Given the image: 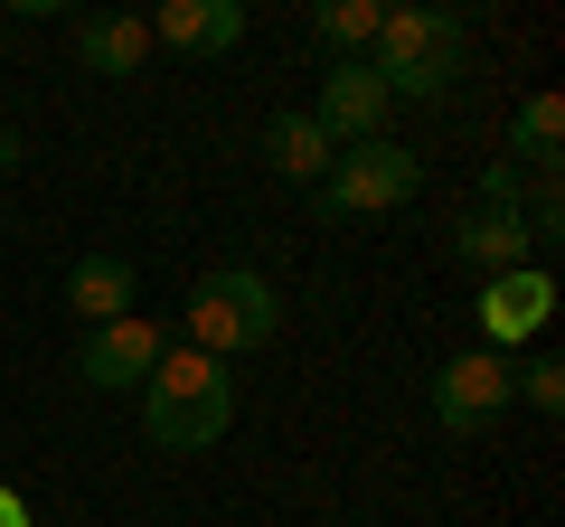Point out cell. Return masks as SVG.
Instances as JSON below:
<instances>
[{
  "label": "cell",
  "instance_id": "cell-16",
  "mask_svg": "<svg viewBox=\"0 0 565 527\" xmlns=\"http://www.w3.org/2000/svg\"><path fill=\"white\" fill-rule=\"evenodd\" d=\"M509 396H527L537 415H565V358H509Z\"/></svg>",
  "mask_w": 565,
  "mask_h": 527
},
{
  "label": "cell",
  "instance_id": "cell-3",
  "mask_svg": "<svg viewBox=\"0 0 565 527\" xmlns=\"http://www.w3.org/2000/svg\"><path fill=\"white\" fill-rule=\"evenodd\" d=\"M282 330V292L264 283L255 264H217V273H199V292H189V340H199V358H245V348H264Z\"/></svg>",
  "mask_w": 565,
  "mask_h": 527
},
{
  "label": "cell",
  "instance_id": "cell-4",
  "mask_svg": "<svg viewBox=\"0 0 565 527\" xmlns=\"http://www.w3.org/2000/svg\"><path fill=\"white\" fill-rule=\"evenodd\" d=\"M415 189H424V161L405 142H359V151L330 161V180L311 189V198H321V217H386V207H405Z\"/></svg>",
  "mask_w": 565,
  "mask_h": 527
},
{
  "label": "cell",
  "instance_id": "cell-14",
  "mask_svg": "<svg viewBox=\"0 0 565 527\" xmlns=\"http://www.w3.org/2000/svg\"><path fill=\"white\" fill-rule=\"evenodd\" d=\"M509 151H519L527 170H556L565 161V104L556 95H527L519 114H509ZM519 161H509V170H519Z\"/></svg>",
  "mask_w": 565,
  "mask_h": 527
},
{
  "label": "cell",
  "instance_id": "cell-8",
  "mask_svg": "<svg viewBox=\"0 0 565 527\" xmlns=\"http://www.w3.org/2000/svg\"><path fill=\"white\" fill-rule=\"evenodd\" d=\"M161 358H170V348H161V330H151V321L132 311V321H104V330H85V348H76V377H85V386H104V396H122V386H132V377H151Z\"/></svg>",
  "mask_w": 565,
  "mask_h": 527
},
{
  "label": "cell",
  "instance_id": "cell-11",
  "mask_svg": "<svg viewBox=\"0 0 565 527\" xmlns=\"http://www.w3.org/2000/svg\"><path fill=\"white\" fill-rule=\"evenodd\" d=\"M452 245H462V264H481V283H490V273H519V264H527V217L481 198L462 226H452Z\"/></svg>",
  "mask_w": 565,
  "mask_h": 527
},
{
  "label": "cell",
  "instance_id": "cell-1",
  "mask_svg": "<svg viewBox=\"0 0 565 527\" xmlns=\"http://www.w3.org/2000/svg\"><path fill=\"white\" fill-rule=\"evenodd\" d=\"M226 424H236V377L217 358L180 348V358H161L141 377V433L161 452H207V443H226Z\"/></svg>",
  "mask_w": 565,
  "mask_h": 527
},
{
  "label": "cell",
  "instance_id": "cell-7",
  "mask_svg": "<svg viewBox=\"0 0 565 527\" xmlns=\"http://www.w3.org/2000/svg\"><path fill=\"white\" fill-rule=\"evenodd\" d=\"M546 311H556V273H546V264H519V273H490L481 283V340L500 348H527L546 330Z\"/></svg>",
  "mask_w": 565,
  "mask_h": 527
},
{
  "label": "cell",
  "instance_id": "cell-12",
  "mask_svg": "<svg viewBox=\"0 0 565 527\" xmlns=\"http://www.w3.org/2000/svg\"><path fill=\"white\" fill-rule=\"evenodd\" d=\"M76 57L95 66V76H141V57H151V20H132V10H95V20H76Z\"/></svg>",
  "mask_w": 565,
  "mask_h": 527
},
{
  "label": "cell",
  "instance_id": "cell-5",
  "mask_svg": "<svg viewBox=\"0 0 565 527\" xmlns=\"http://www.w3.org/2000/svg\"><path fill=\"white\" fill-rule=\"evenodd\" d=\"M490 415H509V358H500V348H462V358L434 367V424H444V433L471 443Z\"/></svg>",
  "mask_w": 565,
  "mask_h": 527
},
{
  "label": "cell",
  "instance_id": "cell-13",
  "mask_svg": "<svg viewBox=\"0 0 565 527\" xmlns=\"http://www.w3.org/2000/svg\"><path fill=\"white\" fill-rule=\"evenodd\" d=\"M264 161H274L282 180H311V189H321L340 151H330V132L311 114H274V122H264Z\"/></svg>",
  "mask_w": 565,
  "mask_h": 527
},
{
  "label": "cell",
  "instance_id": "cell-15",
  "mask_svg": "<svg viewBox=\"0 0 565 527\" xmlns=\"http://www.w3.org/2000/svg\"><path fill=\"white\" fill-rule=\"evenodd\" d=\"M311 29H321L340 57H367L377 29H386V0H321V20H311Z\"/></svg>",
  "mask_w": 565,
  "mask_h": 527
},
{
  "label": "cell",
  "instance_id": "cell-17",
  "mask_svg": "<svg viewBox=\"0 0 565 527\" xmlns=\"http://www.w3.org/2000/svg\"><path fill=\"white\" fill-rule=\"evenodd\" d=\"M0 527H29V499H20V490H0Z\"/></svg>",
  "mask_w": 565,
  "mask_h": 527
},
{
  "label": "cell",
  "instance_id": "cell-9",
  "mask_svg": "<svg viewBox=\"0 0 565 527\" xmlns=\"http://www.w3.org/2000/svg\"><path fill=\"white\" fill-rule=\"evenodd\" d=\"M151 39L189 47V57H226L245 39V0H170L161 20H151Z\"/></svg>",
  "mask_w": 565,
  "mask_h": 527
},
{
  "label": "cell",
  "instance_id": "cell-2",
  "mask_svg": "<svg viewBox=\"0 0 565 527\" xmlns=\"http://www.w3.org/2000/svg\"><path fill=\"white\" fill-rule=\"evenodd\" d=\"M367 66H377L386 104H444L452 76H462V20H452V10H434V0L386 10V29H377V47H367Z\"/></svg>",
  "mask_w": 565,
  "mask_h": 527
},
{
  "label": "cell",
  "instance_id": "cell-10",
  "mask_svg": "<svg viewBox=\"0 0 565 527\" xmlns=\"http://www.w3.org/2000/svg\"><path fill=\"white\" fill-rule=\"evenodd\" d=\"M132 292H141V273H132V255H85L76 273H66V311L76 321H132Z\"/></svg>",
  "mask_w": 565,
  "mask_h": 527
},
{
  "label": "cell",
  "instance_id": "cell-6",
  "mask_svg": "<svg viewBox=\"0 0 565 527\" xmlns=\"http://www.w3.org/2000/svg\"><path fill=\"white\" fill-rule=\"evenodd\" d=\"M386 85H377V66L367 57H340L321 76V104H311V122L330 132V151H359V142H386Z\"/></svg>",
  "mask_w": 565,
  "mask_h": 527
}]
</instances>
